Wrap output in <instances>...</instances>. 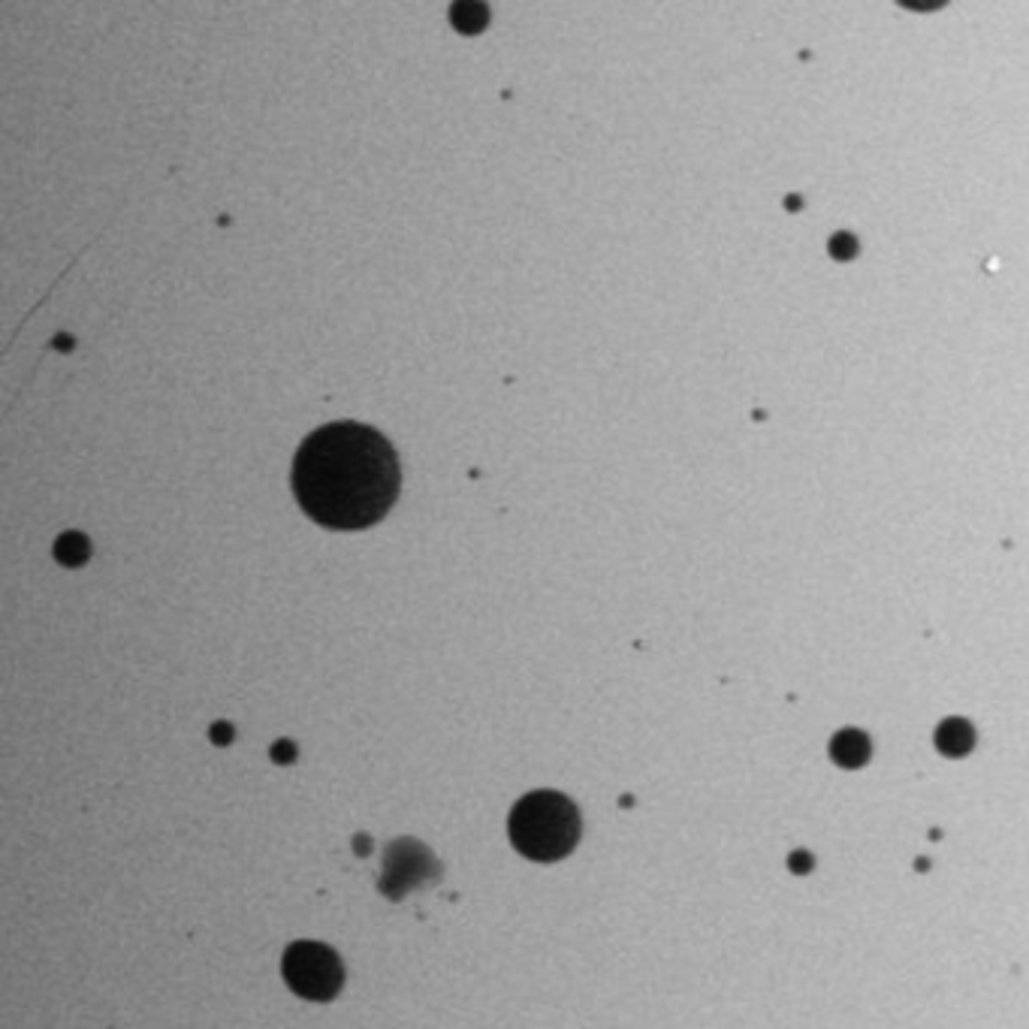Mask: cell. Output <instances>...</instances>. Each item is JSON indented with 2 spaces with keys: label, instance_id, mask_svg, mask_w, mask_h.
Returning a JSON list of instances; mask_svg holds the SVG:
<instances>
[{
  "label": "cell",
  "instance_id": "3957f363",
  "mask_svg": "<svg viewBox=\"0 0 1029 1029\" xmlns=\"http://www.w3.org/2000/svg\"><path fill=\"white\" fill-rule=\"evenodd\" d=\"M284 978L302 999L326 1002L341 990L345 972L332 948L320 942H296L284 954Z\"/></svg>",
  "mask_w": 1029,
  "mask_h": 1029
},
{
  "label": "cell",
  "instance_id": "277c9868",
  "mask_svg": "<svg viewBox=\"0 0 1029 1029\" xmlns=\"http://www.w3.org/2000/svg\"><path fill=\"white\" fill-rule=\"evenodd\" d=\"M88 553H91L88 541L82 535H76V532L61 535L58 544H55V556H58L61 565H82L88 559Z\"/></svg>",
  "mask_w": 1029,
  "mask_h": 1029
},
{
  "label": "cell",
  "instance_id": "52a82bcc",
  "mask_svg": "<svg viewBox=\"0 0 1029 1029\" xmlns=\"http://www.w3.org/2000/svg\"><path fill=\"white\" fill-rule=\"evenodd\" d=\"M836 758L845 761V764L861 761V758H864V740L857 737V734H842V737L836 740Z\"/></svg>",
  "mask_w": 1029,
  "mask_h": 1029
},
{
  "label": "cell",
  "instance_id": "ba28073f",
  "mask_svg": "<svg viewBox=\"0 0 1029 1029\" xmlns=\"http://www.w3.org/2000/svg\"><path fill=\"white\" fill-rule=\"evenodd\" d=\"M854 248H857V245H854V239H851V236H845V233H842V236H836V239L830 242V251H833L839 260H848V257L854 254Z\"/></svg>",
  "mask_w": 1029,
  "mask_h": 1029
},
{
  "label": "cell",
  "instance_id": "9c48e42d",
  "mask_svg": "<svg viewBox=\"0 0 1029 1029\" xmlns=\"http://www.w3.org/2000/svg\"><path fill=\"white\" fill-rule=\"evenodd\" d=\"M272 752H275V761H293V746H287V743H278Z\"/></svg>",
  "mask_w": 1029,
  "mask_h": 1029
},
{
  "label": "cell",
  "instance_id": "5b68a950",
  "mask_svg": "<svg viewBox=\"0 0 1029 1029\" xmlns=\"http://www.w3.org/2000/svg\"><path fill=\"white\" fill-rule=\"evenodd\" d=\"M453 25L459 31H468V34L486 28V7H480V4H456L453 7Z\"/></svg>",
  "mask_w": 1029,
  "mask_h": 1029
},
{
  "label": "cell",
  "instance_id": "7a4b0ae2",
  "mask_svg": "<svg viewBox=\"0 0 1029 1029\" xmlns=\"http://www.w3.org/2000/svg\"><path fill=\"white\" fill-rule=\"evenodd\" d=\"M507 833L520 854L550 864L574 851L580 839V812L559 791H532L510 809Z\"/></svg>",
  "mask_w": 1029,
  "mask_h": 1029
},
{
  "label": "cell",
  "instance_id": "6da1fadb",
  "mask_svg": "<svg viewBox=\"0 0 1029 1029\" xmlns=\"http://www.w3.org/2000/svg\"><path fill=\"white\" fill-rule=\"evenodd\" d=\"M293 495L326 529L357 532L387 517L399 498V459L393 444L363 423H329L296 450Z\"/></svg>",
  "mask_w": 1029,
  "mask_h": 1029
},
{
  "label": "cell",
  "instance_id": "8992f818",
  "mask_svg": "<svg viewBox=\"0 0 1029 1029\" xmlns=\"http://www.w3.org/2000/svg\"><path fill=\"white\" fill-rule=\"evenodd\" d=\"M939 743H942L945 752H963V749L969 746V728L960 725V722H951V725L942 728Z\"/></svg>",
  "mask_w": 1029,
  "mask_h": 1029
}]
</instances>
